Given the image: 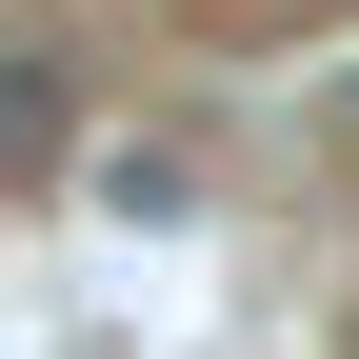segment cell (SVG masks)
<instances>
[{"label": "cell", "mask_w": 359, "mask_h": 359, "mask_svg": "<svg viewBox=\"0 0 359 359\" xmlns=\"http://www.w3.org/2000/svg\"><path fill=\"white\" fill-rule=\"evenodd\" d=\"M60 120H80V80H60V60H0V180L60 160Z\"/></svg>", "instance_id": "cell-1"}]
</instances>
